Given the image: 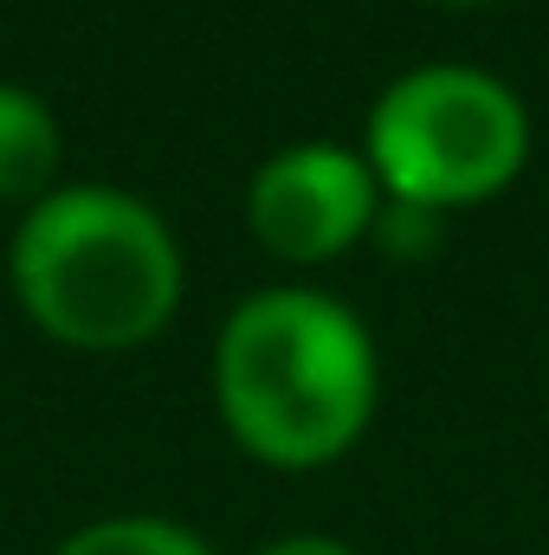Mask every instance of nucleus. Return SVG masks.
Masks as SVG:
<instances>
[{
	"mask_svg": "<svg viewBox=\"0 0 549 555\" xmlns=\"http://www.w3.org/2000/svg\"><path fill=\"white\" fill-rule=\"evenodd\" d=\"M382 401V356L369 323L317 291L266 284L240 297L214 336V408L240 452L272 472L343 459Z\"/></svg>",
	"mask_w": 549,
	"mask_h": 555,
	"instance_id": "1",
	"label": "nucleus"
},
{
	"mask_svg": "<svg viewBox=\"0 0 549 555\" xmlns=\"http://www.w3.org/2000/svg\"><path fill=\"white\" fill-rule=\"evenodd\" d=\"M7 284L26 323L78 356L155 343L188 291L175 227L111 181H59L7 240Z\"/></svg>",
	"mask_w": 549,
	"mask_h": 555,
	"instance_id": "2",
	"label": "nucleus"
},
{
	"mask_svg": "<svg viewBox=\"0 0 549 555\" xmlns=\"http://www.w3.org/2000/svg\"><path fill=\"white\" fill-rule=\"evenodd\" d=\"M362 155L388 201L446 220L459 207L498 201L524 175L531 111L498 72L426 59L369 104Z\"/></svg>",
	"mask_w": 549,
	"mask_h": 555,
	"instance_id": "3",
	"label": "nucleus"
},
{
	"mask_svg": "<svg viewBox=\"0 0 549 555\" xmlns=\"http://www.w3.org/2000/svg\"><path fill=\"white\" fill-rule=\"evenodd\" d=\"M388 194L362 149L343 142H291L266 155L246 181V227L284 266H330L375 240Z\"/></svg>",
	"mask_w": 549,
	"mask_h": 555,
	"instance_id": "4",
	"label": "nucleus"
},
{
	"mask_svg": "<svg viewBox=\"0 0 549 555\" xmlns=\"http://www.w3.org/2000/svg\"><path fill=\"white\" fill-rule=\"evenodd\" d=\"M59 162H65V130L52 104L0 78V201H20V207L46 201L59 188Z\"/></svg>",
	"mask_w": 549,
	"mask_h": 555,
	"instance_id": "5",
	"label": "nucleus"
},
{
	"mask_svg": "<svg viewBox=\"0 0 549 555\" xmlns=\"http://www.w3.org/2000/svg\"><path fill=\"white\" fill-rule=\"evenodd\" d=\"M52 555H214L201 530L175 524V517H149V511H124V517H98L85 530H72Z\"/></svg>",
	"mask_w": 549,
	"mask_h": 555,
	"instance_id": "6",
	"label": "nucleus"
},
{
	"mask_svg": "<svg viewBox=\"0 0 549 555\" xmlns=\"http://www.w3.org/2000/svg\"><path fill=\"white\" fill-rule=\"evenodd\" d=\"M375 240H382L395 259L433 253V240H439V214H420V207H401V201H388V207H382V220H375Z\"/></svg>",
	"mask_w": 549,
	"mask_h": 555,
	"instance_id": "7",
	"label": "nucleus"
},
{
	"mask_svg": "<svg viewBox=\"0 0 549 555\" xmlns=\"http://www.w3.org/2000/svg\"><path fill=\"white\" fill-rule=\"evenodd\" d=\"M259 555H356V550H349V543H336V537H323V530H297V537L266 543Z\"/></svg>",
	"mask_w": 549,
	"mask_h": 555,
	"instance_id": "8",
	"label": "nucleus"
},
{
	"mask_svg": "<svg viewBox=\"0 0 549 555\" xmlns=\"http://www.w3.org/2000/svg\"><path fill=\"white\" fill-rule=\"evenodd\" d=\"M446 7H485V0H446Z\"/></svg>",
	"mask_w": 549,
	"mask_h": 555,
	"instance_id": "9",
	"label": "nucleus"
}]
</instances>
